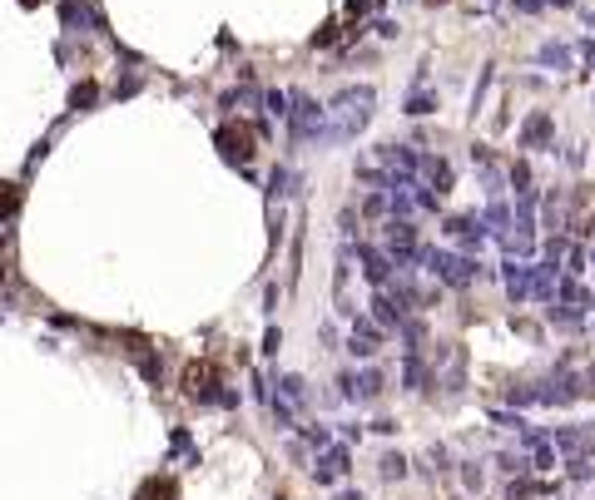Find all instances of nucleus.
<instances>
[{"instance_id": "nucleus-1", "label": "nucleus", "mask_w": 595, "mask_h": 500, "mask_svg": "<svg viewBox=\"0 0 595 500\" xmlns=\"http://www.w3.org/2000/svg\"><path fill=\"white\" fill-rule=\"evenodd\" d=\"M417 263H426V272L437 277V283H447V288H471V283H476V272H481V263L457 258V253H437V248H422V258H417Z\"/></svg>"}, {"instance_id": "nucleus-2", "label": "nucleus", "mask_w": 595, "mask_h": 500, "mask_svg": "<svg viewBox=\"0 0 595 500\" xmlns=\"http://www.w3.org/2000/svg\"><path fill=\"white\" fill-rule=\"evenodd\" d=\"M357 263H362V277L372 288H387L392 272H397V263L387 258V248H372V243H357Z\"/></svg>"}, {"instance_id": "nucleus-3", "label": "nucleus", "mask_w": 595, "mask_h": 500, "mask_svg": "<svg viewBox=\"0 0 595 500\" xmlns=\"http://www.w3.org/2000/svg\"><path fill=\"white\" fill-rule=\"evenodd\" d=\"M288 119H293V139H317V134H322V109H317L308 94H293Z\"/></svg>"}, {"instance_id": "nucleus-4", "label": "nucleus", "mask_w": 595, "mask_h": 500, "mask_svg": "<svg viewBox=\"0 0 595 500\" xmlns=\"http://www.w3.org/2000/svg\"><path fill=\"white\" fill-rule=\"evenodd\" d=\"M551 441L566 456H595V431L590 426H551Z\"/></svg>"}, {"instance_id": "nucleus-5", "label": "nucleus", "mask_w": 595, "mask_h": 500, "mask_svg": "<svg viewBox=\"0 0 595 500\" xmlns=\"http://www.w3.org/2000/svg\"><path fill=\"white\" fill-rule=\"evenodd\" d=\"M352 471V456H347V446H328L317 456V466H313V480L317 485H333V480H343Z\"/></svg>"}, {"instance_id": "nucleus-6", "label": "nucleus", "mask_w": 595, "mask_h": 500, "mask_svg": "<svg viewBox=\"0 0 595 500\" xmlns=\"http://www.w3.org/2000/svg\"><path fill=\"white\" fill-rule=\"evenodd\" d=\"M377 347H382V332H377L372 322H362V317H352V337H347V352L352 357H377Z\"/></svg>"}, {"instance_id": "nucleus-7", "label": "nucleus", "mask_w": 595, "mask_h": 500, "mask_svg": "<svg viewBox=\"0 0 595 500\" xmlns=\"http://www.w3.org/2000/svg\"><path fill=\"white\" fill-rule=\"evenodd\" d=\"M536 397L546 402V406H571V402L580 397V381H575V376H561V381L551 376L546 386H536Z\"/></svg>"}, {"instance_id": "nucleus-8", "label": "nucleus", "mask_w": 595, "mask_h": 500, "mask_svg": "<svg viewBox=\"0 0 595 500\" xmlns=\"http://www.w3.org/2000/svg\"><path fill=\"white\" fill-rule=\"evenodd\" d=\"M501 277H506V293H511V302L521 307V302L531 297V267H526V263H516V258H506V263H501Z\"/></svg>"}, {"instance_id": "nucleus-9", "label": "nucleus", "mask_w": 595, "mask_h": 500, "mask_svg": "<svg viewBox=\"0 0 595 500\" xmlns=\"http://www.w3.org/2000/svg\"><path fill=\"white\" fill-rule=\"evenodd\" d=\"M546 139H551V115H546V109H536V115L521 124V149H540Z\"/></svg>"}, {"instance_id": "nucleus-10", "label": "nucleus", "mask_w": 595, "mask_h": 500, "mask_svg": "<svg viewBox=\"0 0 595 500\" xmlns=\"http://www.w3.org/2000/svg\"><path fill=\"white\" fill-rule=\"evenodd\" d=\"M531 293L546 297V302H556V258H546V263L531 267Z\"/></svg>"}, {"instance_id": "nucleus-11", "label": "nucleus", "mask_w": 595, "mask_h": 500, "mask_svg": "<svg viewBox=\"0 0 595 500\" xmlns=\"http://www.w3.org/2000/svg\"><path fill=\"white\" fill-rule=\"evenodd\" d=\"M506 228H511V213H506V203L496 198V203H492V213H486V233H496V238H506Z\"/></svg>"}, {"instance_id": "nucleus-12", "label": "nucleus", "mask_w": 595, "mask_h": 500, "mask_svg": "<svg viewBox=\"0 0 595 500\" xmlns=\"http://www.w3.org/2000/svg\"><path fill=\"white\" fill-rule=\"evenodd\" d=\"M377 471H382V480H402L407 476V456L402 451H387L382 461H377Z\"/></svg>"}, {"instance_id": "nucleus-13", "label": "nucleus", "mask_w": 595, "mask_h": 500, "mask_svg": "<svg viewBox=\"0 0 595 500\" xmlns=\"http://www.w3.org/2000/svg\"><path fill=\"white\" fill-rule=\"evenodd\" d=\"M278 386H283V402H288V406H303V402H308V386H303V376H283Z\"/></svg>"}, {"instance_id": "nucleus-14", "label": "nucleus", "mask_w": 595, "mask_h": 500, "mask_svg": "<svg viewBox=\"0 0 595 500\" xmlns=\"http://www.w3.org/2000/svg\"><path fill=\"white\" fill-rule=\"evenodd\" d=\"M431 109H437V94H422V89H417V94L407 99V109H402V115H412V119H422V115H431Z\"/></svg>"}, {"instance_id": "nucleus-15", "label": "nucleus", "mask_w": 595, "mask_h": 500, "mask_svg": "<svg viewBox=\"0 0 595 500\" xmlns=\"http://www.w3.org/2000/svg\"><path fill=\"white\" fill-rule=\"evenodd\" d=\"M546 317H551L556 327H580V312H575L571 302H556V307H546Z\"/></svg>"}, {"instance_id": "nucleus-16", "label": "nucleus", "mask_w": 595, "mask_h": 500, "mask_svg": "<svg viewBox=\"0 0 595 500\" xmlns=\"http://www.w3.org/2000/svg\"><path fill=\"white\" fill-rule=\"evenodd\" d=\"M540 65H556V70H566V65H571L566 45H540Z\"/></svg>"}, {"instance_id": "nucleus-17", "label": "nucleus", "mask_w": 595, "mask_h": 500, "mask_svg": "<svg viewBox=\"0 0 595 500\" xmlns=\"http://www.w3.org/2000/svg\"><path fill=\"white\" fill-rule=\"evenodd\" d=\"M263 104H268V115H273V119H283V115H288V94H283V89H268V99H263Z\"/></svg>"}, {"instance_id": "nucleus-18", "label": "nucleus", "mask_w": 595, "mask_h": 500, "mask_svg": "<svg viewBox=\"0 0 595 500\" xmlns=\"http://www.w3.org/2000/svg\"><path fill=\"white\" fill-rule=\"evenodd\" d=\"M506 402H511V406H531V402H540V397H536V386H511Z\"/></svg>"}, {"instance_id": "nucleus-19", "label": "nucleus", "mask_w": 595, "mask_h": 500, "mask_svg": "<svg viewBox=\"0 0 595 500\" xmlns=\"http://www.w3.org/2000/svg\"><path fill=\"white\" fill-rule=\"evenodd\" d=\"M556 466V451H551V441H540L536 446V471H551Z\"/></svg>"}, {"instance_id": "nucleus-20", "label": "nucleus", "mask_w": 595, "mask_h": 500, "mask_svg": "<svg viewBox=\"0 0 595 500\" xmlns=\"http://www.w3.org/2000/svg\"><path fill=\"white\" fill-rule=\"evenodd\" d=\"M511 184H516V193L531 189V169H526V163H511Z\"/></svg>"}, {"instance_id": "nucleus-21", "label": "nucleus", "mask_w": 595, "mask_h": 500, "mask_svg": "<svg viewBox=\"0 0 595 500\" xmlns=\"http://www.w3.org/2000/svg\"><path fill=\"white\" fill-rule=\"evenodd\" d=\"M303 436L313 441V446H317V451H328V446H333V436H328V431H322V426H308Z\"/></svg>"}, {"instance_id": "nucleus-22", "label": "nucleus", "mask_w": 595, "mask_h": 500, "mask_svg": "<svg viewBox=\"0 0 595 500\" xmlns=\"http://www.w3.org/2000/svg\"><path fill=\"white\" fill-rule=\"evenodd\" d=\"M492 421H496V426H506V431H521V426H526L516 411H492Z\"/></svg>"}, {"instance_id": "nucleus-23", "label": "nucleus", "mask_w": 595, "mask_h": 500, "mask_svg": "<svg viewBox=\"0 0 595 500\" xmlns=\"http://www.w3.org/2000/svg\"><path fill=\"white\" fill-rule=\"evenodd\" d=\"M531 490H536L531 480H511V490H506V500H531Z\"/></svg>"}, {"instance_id": "nucleus-24", "label": "nucleus", "mask_w": 595, "mask_h": 500, "mask_svg": "<svg viewBox=\"0 0 595 500\" xmlns=\"http://www.w3.org/2000/svg\"><path fill=\"white\" fill-rule=\"evenodd\" d=\"M461 480H466V490H481V471H476V461H466V471H461Z\"/></svg>"}, {"instance_id": "nucleus-25", "label": "nucleus", "mask_w": 595, "mask_h": 500, "mask_svg": "<svg viewBox=\"0 0 595 500\" xmlns=\"http://www.w3.org/2000/svg\"><path fill=\"white\" fill-rule=\"evenodd\" d=\"M540 6H546V0H516V10H526V15H536Z\"/></svg>"}, {"instance_id": "nucleus-26", "label": "nucleus", "mask_w": 595, "mask_h": 500, "mask_svg": "<svg viewBox=\"0 0 595 500\" xmlns=\"http://www.w3.org/2000/svg\"><path fill=\"white\" fill-rule=\"evenodd\" d=\"M338 500H367V495H362V490H343Z\"/></svg>"}]
</instances>
